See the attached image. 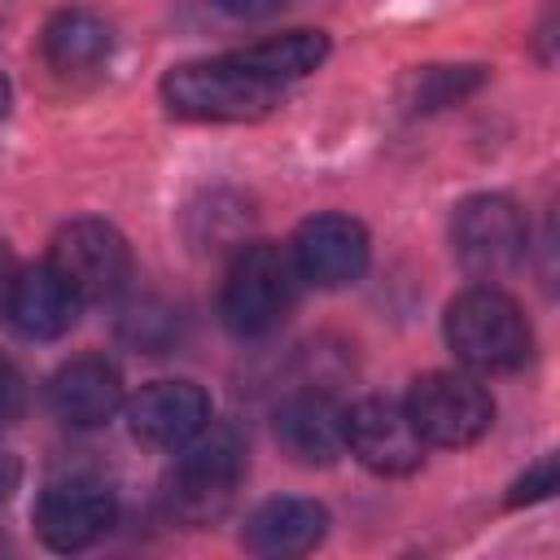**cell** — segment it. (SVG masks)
Here are the masks:
<instances>
[{
	"mask_svg": "<svg viewBox=\"0 0 560 560\" xmlns=\"http://www.w3.org/2000/svg\"><path fill=\"white\" fill-rule=\"evenodd\" d=\"M48 407L70 429H96L122 407V376L101 354L70 359L48 381Z\"/></svg>",
	"mask_w": 560,
	"mask_h": 560,
	"instance_id": "7c38bea8",
	"label": "cell"
},
{
	"mask_svg": "<svg viewBox=\"0 0 560 560\" xmlns=\"http://www.w3.org/2000/svg\"><path fill=\"white\" fill-rule=\"evenodd\" d=\"M122 337L131 346H140V350H162L175 337V311L171 306H158V302L131 306L122 315Z\"/></svg>",
	"mask_w": 560,
	"mask_h": 560,
	"instance_id": "d6986e66",
	"label": "cell"
},
{
	"mask_svg": "<svg viewBox=\"0 0 560 560\" xmlns=\"http://www.w3.org/2000/svg\"><path fill=\"white\" fill-rule=\"evenodd\" d=\"M13 280H18V258H13V249L0 241V315L9 311V293H13Z\"/></svg>",
	"mask_w": 560,
	"mask_h": 560,
	"instance_id": "603a6c76",
	"label": "cell"
},
{
	"mask_svg": "<svg viewBox=\"0 0 560 560\" xmlns=\"http://www.w3.org/2000/svg\"><path fill=\"white\" fill-rule=\"evenodd\" d=\"M451 249L477 280H499L525 258V214L503 192H477L451 214Z\"/></svg>",
	"mask_w": 560,
	"mask_h": 560,
	"instance_id": "8992f818",
	"label": "cell"
},
{
	"mask_svg": "<svg viewBox=\"0 0 560 560\" xmlns=\"http://www.w3.org/2000/svg\"><path fill=\"white\" fill-rule=\"evenodd\" d=\"M4 114H9V83L0 79V122H4Z\"/></svg>",
	"mask_w": 560,
	"mask_h": 560,
	"instance_id": "d4e9b609",
	"label": "cell"
},
{
	"mask_svg": "<svg viewBox=\"0 0 560 560\" xmlns=\"http://www.w3.org/2000/svg\"><path fill=\"white\" fill-rule=\"evenodd\" d=\"M324 534H328V508L315 499H298V494L267 499L245 521V547L254 556H271V560L306 556L324 542Z\"/></svg>",
	"mask_w": 560,
	"mask_h": 560,
	"instance_id": "4fadbf2b",
	"label": "cell"
},
{
	"mask_svg": "<svg viewBox=\"0 0 560 560\" xmlns=\"http://www.w3.org/2000/svg\"><path fill=\"white\" fill-rule=\"evenodd\" d=\"M48 267L70 284L79 302H109L131 280V249L105 219H74L52 236Z\"/></svg>",
	"mask_w": 560,
	"mask_h": 560,
	"instance_id": "52a82bcc",
	"label": "cell"
},
{
	"mask_svg": "<svg viewBox=\"0 0 560 560\" xmlns=\"http://www.w3.org/2000/svg\"><path fill=\"white\" fill-rule=\"evenodd\" d=\"M442 332H446L451 354L468 372H486V376L516 372L529 359V346H534L525 311L503 289H490V284L464 289L446 306Z\"/></svg>",
	"mask_w": 560,
	"mask_h": 560,
	"instance_id": "7a4b0ae2",
	"label": "cell"
},
{
	"mask_svg": "<svg viewBox=\"0 0 560 560\" xmlns=\"http://www.w3.org/2000/svg\"><path fill=\"white\" fill-rule=\"evenodd\" d=\"M551 490H556V455H542L525 477H516L508 503H512V508H521V503H538V499H547Z\"/></svg>",
	"mask_w": 560,
	"mask_h": 560,
	"instance_id": "ffe728a7",
	"label": "cell"
},
{
	"mask_svg": "<svg viewBox=\"0 0 560 560\" xmlns=\"http://www.w3.org/2000/svg\"><path fill=\"white\" fill-rule=\"evenodd\" d=\"M131 433L153 451H179L210 424V398L192 381H153L127 402Z\"/></svg>",
	"mask_w": 560,
	"mask_h": 560,
	"instance_id": "8fae6325",
	"label": "cell"
},
{
	"mask_svg": "<svg viewBox=\"0 0 560 560\" xmlns=\"http://www.w3.org/2000/svg\"><path fill=\"white\" fill-rule=\"evenodd\" d=\"M289 258L298 267L302 280L319 284V289H346L368 271L372 245L359 219L350 214H315L298 228Z\"/></svg>",
	"mask_w": 560,
	"mask_h": 560,
	"instance_id": "30bf717a",
	"label": "cell"
},
{
	"mask_svg": "<svg viewBox=\"0 0 560 560\" xmlns=\"http://www.w3.org/2000/svg\"><path fill=\"white\" fill-rule=\"evenodd\" d=\"M223 13H232V18H267V13H276V9H284L289 0H214Z\"/></svg>",
	"mask_w": 560,
	"mask_h": 560,
	"instance_id": "7402d4cb",
	"label": "cell"
},
{
	"mask_svg": "<svg viewBox=\"0 0 560 560\" xmlns=\"http://www.w3.org/2000/svg\"><path fill=\"white\" fill-rule=\"evenodd\" d=\"M245 477V442L232 424H206L192 442L179 446L175 472H171V508L206 525L228 512L236 486Z\"/></svg>",
	"mask_w": 560,
	"mask_h": 560,
	"instance_id": "277c9868",
	"label": "cell"
},
{
	"mask_svg": "<svg viewBox=\"0 0 560 560\" xmlns=\"http://www.w3.org/2000/svg\"><path fill=\"white\" fill-rule=\"evenodd\" d=\"M280 92L284 88L245 70L232 52L206 57V61H184L162 74L166 109L179 118H197V122H254L280 105Z\"/></svg>",
	"mask_w": 560,
	"mask_h": 560,
	"instance_id": "6da1fadb",
	"label": "cell"
},
{
	"mask_svg": "<svg viewBox=\"0 0 560 560\" xmlns=\"http://www.w3.org/2000/svg\"><path fill=\"white\" fill-rule=\"evenodd\" d=\"M276 438L298 464H332L346 451V407L328 394H293L276 411Z\"/></svg>",
	"mask_w": 560,
	"mask_h": 560,
	"instance_id": "9a60e30c",
	"label": "cell"
},
{
	"mask_svg": "<svg viewBox=\"0 0 560 560\" xmlns=\"http://www.w3.org/2000/svg\"><path fill=\"white\" fill-rule=\"evenodd\" d=\"M114 490L101 477H61L35 499V534L52 551H83L114 525Z\"/></svg>",
	"mask_w": 560,
	"mask_h": 560,
	"instance_id": "ba28073f",
	"label": "cell"
},
{
	"mask_svg": "<svg viewBox=\"0 0 560 560\" xmlns=\"http://www.w3.org/2000/svg\"><path fill=\"white\" fill-rule=\"evenodd\" d=\"M39 48H44V61L57 74L79 79V74H92V70H101L109 61V52H114V26L96 9L74 4V9H61V13L48 18Z\"/></svg>",
	"mask_w": 560,
	"mask_h": 560,
	"instance_id": "2e32d148",
	"label": "cell"
},
{
	"mask_svg": "<svg viewBox=\"0 0 560 560\" xmlns=\"http://www.w3.org/2000/svg\"><path fill=\"white\" fill-rule=\"evenodd\" d=\"M18 481H22V464L13 455H0V503L18 490Z\"/></svg>",
	"mask_w": 560,
	"mask_h": 560,
	"instance_id": "cb8c5ba5",
	"label": "cell"
},
{
	"mask_svg": "<svg viewBox=\"0 0 560 560\" xmlns=\"http://www.w3.org/2000/svg\"><path fill=\"white\" fill-rule=\"evenodd\" d=\"M79 298L70 293V284L48 267H18L13 293H9V324L31 337V341H52L61 332H70V324L79 319Z\"/></svg>",
	"mask_w": 560,
	"mask_h": 560,
	"instance_id": "5bb4252c",
	"label": "cell"
},
{
	"mask_svg": "<svg viewBox=\"0 0 560 560\" xmlns=\"http://www.w3.org/2000/svg\"><path fill=\"white\" fill-rule=\"evenodd\" d=\"M402 407L429 446L455 451L472 446L494 420V398L472 372H424Z\"/></svg>",
	"mask_w": 560,
	"mask_h": 560,
	"instance_id": "5b68a950",
	"label": "cell"
},
{
	"mask_svg": "<svg viewBox=\"0 0 560 560\" xmlns=\"http://www.w3.org/2000/svg\"><path fill=\"white\" fill-rule=\"evenodd\" d=\"M346 451L381 477H407L424 459V438L416 433L402 402L363 398L346 411Z\"/></svg>",
	"mask_w": 560,
	"mask_h": 560,
	"instance_id": "9c48e42d",
	"label": "cell"
},
{
	"mask_svg": "<svg viewBox=\"0 0 560 560\" xmlns=\"http://www.w3.org/2000/svg\"><path fill=\"white\" fill-rule=\"evenodd\" d=\"M298 284H302V276H298L289 249H280L271 241L241 245L223 276L219 315L236 337H267L293 311Z\"/></svg>",
	"mask_w": 560,
	"mask_h": 560,
	"instance_id": "3957f363",
	"label": "cell"
},
{
	"mask_svg": "<svg viewBox=\"0 0 560 560\" xmlns=\"http://www.w3.org/2000/svg\"><path fill=\"white\" fill-rule=\"evenodd\" d=\"M481 83V66H424L407 79V109H442Z\"/></svg>",
	"mask_w": 560,
	"mask_h": 560,
	"instance_id": "ac0fdd59",
	"label": "cell"
},
{
	"mask_svg": "<svg viewBox=\"0 0 560 560\" xmlns=\"http://www.w3.org/2000/svg\"><path fill=\"white\" fill-rule=\"evenodd\" d=\"M245 70L262 74L267 83L276 88H289L298 79H306L311 70L324 66L328 57V35L324 31H284V35H271V39H258L241 52H232Z\"/></svg>",
	"mask_w": 560,
	"mask_h": 560,
	"instance_id": "e0dca14e",
	"label": "cell"
},
{
	"mask_svg": "<svg viewBox=\"0 0 560 560\" xmlns=\"http://www.w3.org/2000/svg\"><path fill=\"white\" fill-rule=\"evenodd\" d=\"M22 407H26V376L18 372L13 359L0 354V429L13 424L22 416Z\"/></svg>",
	"mask_w": 560,
	"mask_h": 560,
	"instance_id": "44dd1931",
	"label": "cell"
}]
</instances>
